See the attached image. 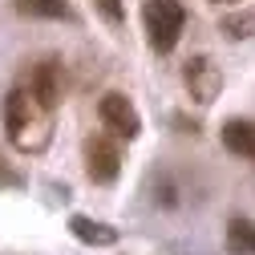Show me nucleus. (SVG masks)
<instances>
[{
  "mask_svg": "<svg viewBox=\"0 0 255 255\" xmlns=\"http://www.w3.org/2000/svg\"><path fill=\"white\" fill-rule=\"evenodd\" d=\"M122 170V150L106 134H89L85 138V174L93 182H114Z\"/></svg>",
  "mask_w": 255,
  "mask_h": 255,
  "instance_id": "4",
  "label": "nucleus"
},
{
  "mask_svg": "<svg viewBox=\"0 0 255 255\" xmlns=\"http://www.w3.org/2000/svg\"><path fill=\"white\" fill-rule=\"evenodd\" d=\"M227 251L231 255H255V223L251 219H231L227 223Z\"/></svg>",
  "mask_w": 255,
  "mask_h": 255,
  "instance_id": "9",
  "label": "nucleus"
},
{
  "mask_svg": "<svg viewBox=\"0 0 255 255\" xmlns=\"http://www.w3.org/2000/svg\"><path fill=\"white\" fill-rule=\"evenodd\" d=\"M98 114H102V122H106V130H114V134L126 138V142L142 134V118H138L134 102L126 98V93H106V98L98 102Z\"/></svg>",
  "mask_w": 255,
  "mask_h": 255,
  "instance_id": "3",
  "label": "nucleus"
},
{
  "mask_svg": "<svg viewBox=\"0 0 255 255\" xmlns=\"http://www.w3.org/2000/svg\"><path fill=\"white\" fill-rule=\"evenodd\" d=\"M142 20H146V37L158 53H170L182 37V24H186V8L178 0H146L142 8Z\"/></svg>",
  "mask_w": 255,
  "mask_h": 255,
  "instance_id": "2",
  "label": "nucleus"
},
{
  "mask_svg": "<svg viewBox=\"0 0 255 255\" xmlns=\"http://www.w3.org/2000/svg\"><path fill=\"white\" fill-rule=\"evenodd\" d=\"M223 28H227V37H247V33H255V12H235V16H227L223 20Z\"/></svg>",
  "mask_w": 255,
  "mask_h": 255,
  "instance_id": "11",
  "label": "nucleus"
},
{
  "mask_svg": "<svg viewBox=\"0 0 255 255\" xmlns=\"http://www.w3.org/2000/svg\"><path fill=\"white\" fill-rule=\"evenodd\" d=\"M223 146L239 158H255V122H247V118L223 122Z\"/></svg>",
  "mask_w": 255,
  "mask_h": 255,
  "instance_id": "7",
  "label": "nucleus"
},
{
  "mask_svg": "<svg viewBox=\"0 0 255 255\" xmlns=\"http://www.w3.org/2000/svg\"><path fill=\"white\" fill-rule=\"evenodd\" d=\"M4 130L20 154H41L53 138V110L28 85H16L4 98Z\"/></svg>",
  "mask_w": 255,
  "mask_h": 255,
  "instance_id": "1",
  "label": "nucleus"
},
{
  "mask_svg": "<svg viewBox=\"0 0 255 255\" xmlns=\"http://www.w3.org/2000/svg\"><path fill=\"white\" fill-rule=\"evenodd\" d=\"M182 81L190 89V98H195L199 106H211L219 98V89H223V73L211 57H190L186 61V69H182Z\"/></svg>",
  "mask_w": 255,
  "mask_h": 255,
  "instance_id": "5",
  "label": "nucleus"
},
{
  "mask_svg": "<svg viewBox=\"0 0 255 255\" xmlns=\"http://www.w3.org/2000/svg\"><path fill=\"white\" fill-rule=\"evenodd\" d=\"M102 12L110 20H122V4H118V0H102Z\"/></svg>",
  "mask_w": 255,
  "mask_h": 255,
  "instance_id": "13",
  "label": "nucleus"
},
{
  "mask_svg": "<svg viewBox=\"0 0 255 255\" xmlns=\"http://www.w3.org/2000/svg\"><path fill=\"white\" fill-rule=\"evenodd\" d=\"M12 4H16V12L41 16V20H69V16H73L65 0H12Z\"/></svg>",
  "mask_w": 255,
  "mask_h": 255,
  "instance_id": "10",
  "label": "nucleus"
},
{
  "mask_svg": "<svg viewBox=\"0 0 255 255\" xmlns=\"http://www.w3.org/2000/svg\"><path fill=\"white\" fill-rule=\"evenodd\" d=\"M69 231H73L81 243H89V247H114V243H118V231H114V227L93 223V219H85V215H73V219H69Z\"/></svg>",
  "mask_w": 255,
  "mask_h": 255,
  "instance_id": "8",
  "label": "nucleus"
},
{
  "mask_svg": "<svg viewBox=\"0 0 255 255\" xmlns=\"http://www.w3.org/2000/svg\"><path fill=\"white\" fill-rule=\"evenodd\" d=\"M16 182H20V174L4 162V158H0V186H16Z\"/></svg>",
  "mask_w": 255,
  "mask_h": 255,
  "instance_id": "12",
  "label": "nucleus"
},
{
  "mask_svg": "<svg viewBox=\"0 0 255 255\" xmlns=\"http://www.w3.org/2000/svg\"><path fill=\"white\" fill-rule=\"evenodd\" d=\"M219 4H231V0H219Z\"/></svg>",
  "mask_w": 255,
  "mask_h": 255,
  "instance_id": "14",
  "label": "nucleus"
},
{
  "mask_svg": "<svg viewBox=\"0 0 255 255\" xmlns=\"http://www.w3.org/2000/svg\"><path fill=\"white\" fill-rule=\"evenodd\" d=\"M28 89H33L49 110H57V102H61V69H57V61H41V65H33V73H28Z\"/></svg>",
  "mask_w": 255,
  "mask_h": 255,
  "instance_id": "6",
  "label": "nucleus"
}]
</instances>
